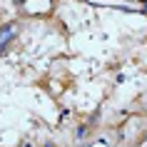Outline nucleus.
<instances>
[{
  "mask_svg": "<svg viewBox=\"0 0 147 147\" xmlns=\"http://www.w3.org/2000/svg\"><path fill=\"white\" fill-rule=\"evenodd\" d=\"M13 32H15V28H10V25L0 30V50H3V47H5V42H8L5 38H8V35H13Z\"/></svg>",
  "mask_w": 147,
  "mask_h": 147,
  "instance_id": "obj_1",
  "label": "nucleus"
}]
</instances>
